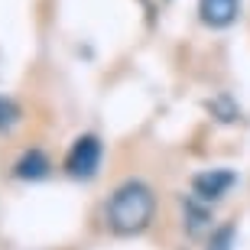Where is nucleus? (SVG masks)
<instances>
[{
    "label": "nucleus",
    "instance_id": "obj_1",
    "mask_svg": "<svg viewBox=\"0 0 250 250\" xmlns=\"http://www.w3.org/2000/svg\"><path fill=\"white\" fill-rule=\"evenodd\" d=\"M156 218V192L143 179H124L107 202V228L117 237H137Z\"/></svg>",
    "mask_w": 250,
    "mask_h": 250
},
{
    "label": "nucleus",
    "instance_id": "obj_2",
    "mask_svg": "<svg viewBox=\"0 0 250 250\" xmlns=\"http://www.w3.org/2000/svg\"><path fill=\"white\" fill-rule=\"evenodd\" d=\"M101 156H104V146L101 140L94 133H82L68 146V156H65V172L72 179H94L98 169H101Z\"/></svg>",
    "mask_w": 250,
    "mask_h": 250
},
{
    "label": "nucleus",
    "instance_id": "obj_3",
    "mask_svg": "<svg viewBox=\"0 0 250 250\" xmlns=\"http://www.w3.org/2000/svg\"><path fill=\"white\" fill-rule=\"evenodd\" d=\"M234 182H237V176H234L231 169H205V172H198L192 179V195L205 205L221 202L224 195L234 188Z\"/></svg>",
    "mask_w": 250,
    "mask_h": 250
},
{
    "label": "nucleus",
    "instance_id": "obj_4",
    "mask_svg": "<svg viewBox=\"0 0 250 250\" xmlns=\"http://www.w3.org/2000/svg\"><path fill=\"white\" fill-rule=\"evenodd\" d=\"M241 17V0H198V20L211 29H228Z\"/></svg>",
    "mask_w": 250,
    "mask_h": 250
},
{
    "label": "nucleus",
    "instance_id": "obj_5",
    "mask_svg": "<svg viewBox=\"0 0 250 250\" xmlns=\"http://www.w3.org/2000/svg\"><path fill=\"white\" fill-rule=\"evenodd\" d=\"M52 172V163L42 149H29L23 156L17 159V166H13V176L17 179H29V182H36V179H46Z\"/></svg>",
    "mask_w": 250,
    "mask_h": 250
},
{
    "label": "nucleus",
    "instance_id": "obj_6",
    "mask_svg": "<svg viewBox=\"0 0 250 250\" xmlns=\"http://www.w3.org/2000/svg\"><path fill=\"white\" fill-rule=\"evenodd\" d=\"M182 214H186V221H188V231H192V234L205 231V228L211 224V211H208V205H205V202H198L195 195L182 202Z\"/></svg>",
    "mask_w": 250,
    "mask_h": 250
},
{
    "label": "nucleus",
    "instance_id": "obj_7",
    "mask_svg": "<svg viewBox=\"0 0 250 250\" xmlns=\"http://www.w3.org/2000/svg\"><path fill=\"white\" fill-rule=\"evenodd\" d=\"M20 121H23L20 104L13 101V98H3V94H0V133H10Z\"/></svg>",
    "mask_w": 250,
    "mask_h": 250
},
{
    "label": "nucleus",
    "instance_id": "obj_8",
    "mask_svg": "<svg viewBox=\"0 0 250 250\" xmlns=\"http://www.w3.org/2000/svg\"><path fill=\"white\" fill-rule=\"evenodd\" d=\"M234 237H237V228L234 224H221L218 231H211V241H208V250H231Z\"/></svg>",
    "mask_w": 250,
    "mask_h": 250
}]
</instances>
